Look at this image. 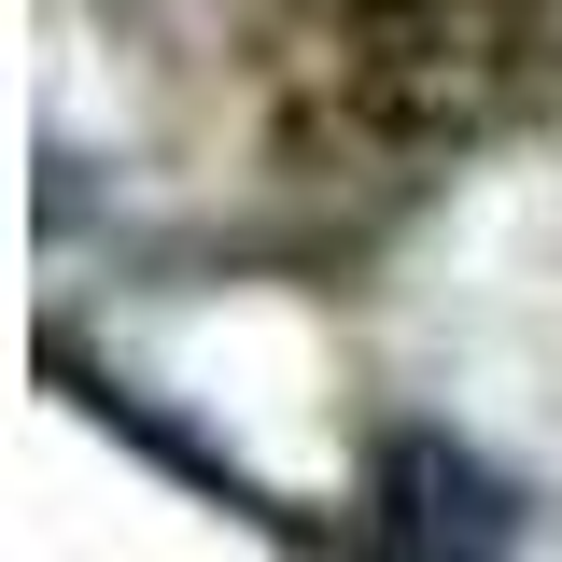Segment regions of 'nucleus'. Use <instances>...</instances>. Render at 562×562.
I'll return each mask as SVG.
<instances>
[{"mask_svg":"<svg viewBox=\"0 0 562 562\" xmlns=\"http://www.w3.org/2000/svg\"><path fill=\"white\" fill-rule=\"evenodd\" d=\"M380 520L408 535V562H492V535H506V506H492V479L464 450H394V506Z\"/></svg>","mask_w":562,"mask_h":562,"instance_id":"f257e3e1","label":"nucleus"}]
</instances>
